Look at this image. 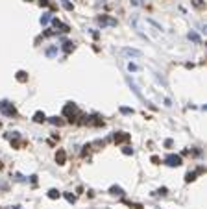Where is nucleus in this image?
Segmentation results:
<instances>
[{
  "label": "nucleus",
  "instance_id": "nucleus-30",
  "mask_svg": "<svg viewBox=\"0 0 207 209\" xmlns=\"http://www.w3.org/2000/svg\"><path fill=\"white\" fill-rule=\"evenodd\" d=\"M15 209H20V207H19V205H15Z\"/></svg>",
  "mask_w": 207,
  "mask_h": 209
},
{
  "label": "nucleus",
  "instance_id": "nucleus-18",
  "mask_svg": "<svg viewBox=\"0 0 207 209\" xmlns=\"http://www.w3.org/2000/svg\"><path fill=\"white\" fill-rule=\"evenodd\" d=\"M189 39H191V41H194V43H200V41H202V39H200V35H198L196 32H191V33H189Z\"/></svg>",
  "mask_w": 207,
  "mask_h": 209
},
{
  "label": "nucleus",
  "instance_id": "nucleus-13",
  "mask_svg": "<svg viewBox=\"0 0 207 209\" xmlns=\"http://www.w3.org/2000/svg\"><path fill=\"white\" fill-rule=\"evenodd\" d=\"M44 54H47L48 57H54V56L57 54V46H50V48H47V52H44Z\"/></svg>",
  "mask_w": 207,
  "mask_h": 209
},
{
  "label": "nucleus",
  "instance_id": "nucleus-26",
  "mask_svg": "<svg viewBox=\"0 0 207 209\" xmlns=\"http://www.w3.org/2000/svg\"><path fill=\"white\" fill-rule=\"evenodd\" d=\"M128 68H129V71H137V65H131V63H129V65H128Z\"/></svg>",
  "mask_w": 207,
  "mask_h": 209
},
{
  "label": "nucleus",
  "instance_id": "nucleus-9",
  "mask_svg": "<svg viewBox=\"0 0 207 209\" xmlns=\"http://www.w3.org/2000/svg\"><path fill=\"white\" fill-rule=\"evenodd\" d=\"M63 50H65L67 54H71V52L74 50V43H72V41H65V43H63Z\"/></svg>",
  "mask_w": 207,
  "mask_h": 209
},
{
  "label": "nucleus",
  "instance_id": "nucleus-22",
  "mask_svg": "<svg viewBox=\"0 0 207 209\" xmlns=\"http://www.w3.org/2000/svg\"><path fill=\"white\" fill-rule=\"evenodd\" d=\"M122 152H124L126 155H129V154H133V148H129V146H124V148H122Z\"/></svg>",
  "mask_w": 207,
  "mask_h": 209
},
{
  "label": "nucleus",
  "instance_id": "nucleus-20",
  "mask_svg": "<svg viewBox=\"0 0 207 209\" xmlns=\"http://www.w3.org/2000/svg\"><path fill=\"white\" fill-rule=\"evenodd\" d=\"M65 198H67L68 202H71V204H74V202H76V196H74V194H71V193H65Z\"/></svg>",
  "mask_w": 207,
  "mask_h": 209
},
{
  "label": "nucleus",
  "instance_id": "nucleus-28",
  "mask_svg": "<svg viewBox=\"0 0 207 209\" xmlns=\"http://www.w3.org/2000/svg\"><path fill=\"white\" fill-rule=\"evenodd\" d=\"M194 6H198V8H202V0H194Z\"/></svg>",
  "mask_w": 207,
  "mask_h": 209
},
{
  "label": "nucleus",
  "instance_id": "nucleus-14",
  "mask_svg": "<svg viewBox=\"0 0 207 209\" xmlns=\"http://www.w3.org/2000/svg\"><path fill=\"white\" fill-rule=\"evenodd\" d=\"M17 80H19V82H26V80H28V74H26L24 71H19V72H17Z\"/></svg>",
  "mask_w": 207,
  "mask_h": 209
},
{
  "label": "nucleus",
  "instance_id": "nucleus-27",
  "mask_svg": "<svg viewBox=\"0 0 207 209\" xmlns=\"http://www.w3.org/2000/svg\"><path fill=\"white\" fill-rule=\"evenodd\" d=\"M15 179H17V181H24V178H22L20 174H17V176H15Z\"/></svg>",
  "mask_w": 207,
  "mask_h": 209
},
{
  "label": "nucleus",
  "instance_id": "nucleus-1",
  "mask_svg": "<svg viewBox=\"0 0 207 209\" xmlns=\"http://www.w3.org/2000/svg\"><path fill=\"white\" fill-rule=\"evenodd\" d=\"M0 111H2L6 117H15V115H17L15 106H13L11 102H8V100H2V102H0Z\"/></svg>",
  "mask_w": 207,
  "mask_h": 209
},
{
  "label": "nucleus",
  "instance_id": "nucleus-8",
  "mask_svg": "<svg viewBox=\"0 0 207 209\" xmlns=\"http://www.w3.org/2000/svg\"><path fill=\"white\" fill-rule=\"evenodd\" d=\"M122 52H124L126 56H133V57H139V56H141V52L135 50V48H122Z\"/></svg>",
  "mask_w": 207,
  "mask_h": 209
},
{
  "label": "nucleus",
  "instance_id": "nucleus-29",
  "mask_svg": "<svg viewBox=\"0 0 207 209\" xmlns=\"http://www.w3.org/2000/svg\"><path fill=\"white\" fill-rule=\"evenodd\" d=\"M133 4H135V6H139V4H141V0H133Z\"/></svg>",
  "mask_w": 207,
  "mask_h": 209
},
{
  "label": "nucleus",
  "instance_id": "nucleus-24",
  "mask_svg": "<svg viewBox=\"0 0 207 209\" xmlns=\"http://www.w3.org/2000/svg\"><path fill=\"white\" fill-rule=\"evenodd\" d=\"M152 163H154V165L159 163V157H157V155H152Z\"/></svg>",
  "mask_w": 207,
  "mask_h": 209
},
{
  "label": "nucleus",
  "instance_id": "nucleus-4",
  "mask_svg": "<svg viewBox=\"0 0 207 209\" xmlns=\"http://www.w3.org/2000/svg\"><path fill=\"white\" fill-rule=\"evenodd\" d=\"M98 24L100 26H117V20L113 17H107V15H100L98 17Z\"/></svg>",
  "mask_w": 207,
  "mask_h": 209
},
{
  "label": "nucleus",
  "instance_id": "nucleus-19",
  "mask_svg": "<svg viewBox=\"0 0 207 209\" xmlns=\"http://www.w3.org/2000/svg\"><path fill=\"white\" fill-rule=\"evenodd\" d=\"M50 122H52L54 126H63V120H61V119H57V117H52V119H50Z\"/></svg>",
  "mask_w": 207,
  "mask_h": 209
},
{
  "label": "nucleus",
  "instance_id": "nucleus-15",
  "mask_svg": "<svg viewBox=\"0 0 207 209\" xmlns=\"http://www.w3.org/2000/svg\"><path fill=\"white\" fill-rule=\"evenodd\" d=\"M198 172H202V170H198ZM198 172H189V174L185 176V181H187V183L194 181V179H196V174H198Z\"/></svg>",
  "mask_w": 207,
  "mask_h": 209
},
{
  "label": "nucleus",
  "instance_id": "nucleus-2",
  "mask_svg": "<svg viewBox=\"0 0 207 209\" xmlns=\"http://www.w3.org/2000/svg\"><path fill=\"white\" fill-rule=\"evenodd\" d=\"M78 113V107H76V104H67L65 107H63V115L65 117H68V120H74V115Z\"/></svg>",
  "mask_w": 207,
  "mask_h": 209
},
{
  "label": "nucleus",
  "instance_id": "nucleus-16",
  "mask_svg": "<svg viewBox=\"0 0 207 209\" xmlns=\"http://www.w3.org/2000/svg\"><path fill=\"white\" fill-rule=\"evenodd\" d=\"M61 4H63V8H65V9H68V11H72V9H74V6H72L71 0H61Z\"/></svg>",
  "mask_w": 207,
  "mask_h": 209
},
{
  "label": "nucleus",
  "instance_id": "nucleus-21",
  "mask_svg": "<svg viewBox=\"0 0 207 209\" xmlns=\"http://www.w3.org/2000/svg\"><path fill=\"white\" fill-rule=\"evenodd\" d=\"M120 113H124V115H131L133 109H131V107H120Z\"/></svg>",
  "mask_w": 207,
  "mask_h": 209
},
{
  "label": "nucleus",
  "instance_id": "nucleus-7",
  "mask_svg": "<svg viewBox=\"0 0 207 209\" xmlns=\"http://www.w3.org/2000/svg\"><path fill=\"white\" fill-rule=\"evenodd\" d=\"M52 22H54V26H56V28H59V32H68V26H67V24H63V22H59L57 19H54V17H52Z\"/></svg>",
  "mask_w": 207,
  "mask_h": 209
},
{
  "label": "nucleus",
  "instance_id": "nucleus-12",
  "mask_svg": "<svg viewBox=\"0 0 207 209\" xmlns=\"http://www.w3.org/2000/svg\"><path fill=\"white\" fill-rule=\"evenodd\" d=\"M59 196H61V193H59L57 189H50V191H48V198L56 200V198H59Z\"/></svg>",
  "mask_w": 207,
  "mask_h": 209
},
{
  "label": "nucleus",
  "instance_id": "nucleus-17",
  "mask_svg": "<svg viewBox=\"0 0 207 209\" xmlns=\"http://www.w3.org/2000/svg\"><path fill=\"white\" fill-rule=\"evenodd\" d=\"M50 20H52V15H50V13H44V15L41 17V24H48Z\"/></svg>",
  "mask_w": 207,
  "mask_h": 209
},
{
  "label": "nucleus",
  "instance_id": "nucleus-3",
  "mask_svg": "<svg viewBox=\"0 0 207 209\" xmlns=\"http://www.w3.org/2000/svg\"><path fill=\"white\" fill-rule=\"evenodd\" d=\"M165 163H167L168 167H179V165H181V155L170 154V155H167V159H165Z\"/></svg>",
  "mask_w": 207,
  "mask_h": 209
},
{
  "label": "nucleus",
  "instance_id": "nucleus-10",
  "mask_svg": "<svg viewBox=\"0 0 207 209\" xmlns=\"http://www.w3.org/2000/svg\"><path fill=\"white\" fill-rule=\"evenodd\" d=\"M33 120H35V122H44V120H47V115H44L43 111H37V113L33 115Z\"/></svg>",
  "mask_w": 207,
  "mask_h": 209
},
{
  "label": "nucleus",
  "instance_id": "nucleus-23",
  "mask_svg": "<svg viewBox=\"0 0 207 209\" xmlns=\"http://www.w3.org/2000/svg\"><path fill=\"white\" fill-rule=\"evenodd\" d=\"M129 207H131V209H143L141 204H129Z\"/></svg>",
  "mask_w": 207,
  "mask_h": 209
},
{
  "label": "nucleus",
  "instance_id": "nucleus-11",
  "mask_svg": "<svg viewBox=\"0 0 207 209\" xmlns=\"http://www.w3.org/2000/svg\"><path fill=\"white\" fill-rule=\"evenodd\" d=\"M109 193H111V194H115V196H124V191H122L120 187H117V185H113V187L109 189Z\"/></svg>",
  "mask_w": 207,
  "mask_h": 209
},
{
  "label": "nucleus",
  "instance_id": "nucleus-6",
  "mask_svg": "<svg viewBox=\"0 0 207 209\" xmlns=\"http://www.w3.org/2000/svg\"><path fill=\"white\" fill-rule=\"evenodd\" d=\"M56 161H57V165H65V161H67L65 150H57V152H56Z\"/></svg>",
  "mask_w": 207,
  "mask_h": 209
},
{
  "label": "nucleus",
  "instance_id": "nucleus-25",
  "mask_svg": "<svg viewBox=\"0 0 207 209\" xmlns=\"http://www.w3.org/2000/svg\"><path fill=\"white\" fill-rule=\"evenodd\" d=\"M165 146H167V148H170V146H172V141H170V139H167V141H165Z\"/></svg>",
  "mask_w": 207,
  "mask_h": 209
},
{
  "label": "nucleus",
  "instance_id": "nucleus-5",
  "mask_svg": "<svg viewBox=\"0 0 207 209\" xmlns=\"http://www.w3.org/2000/svg\"><path fill=\"white\" fill-rule=\"evenodd\" d=\"M129 141V133H124V131H119L115 133V143L120 145V143H128Z\"/></svg>",
  "mask_w": 207,
  "mask_h": 209
}]
</instances>
